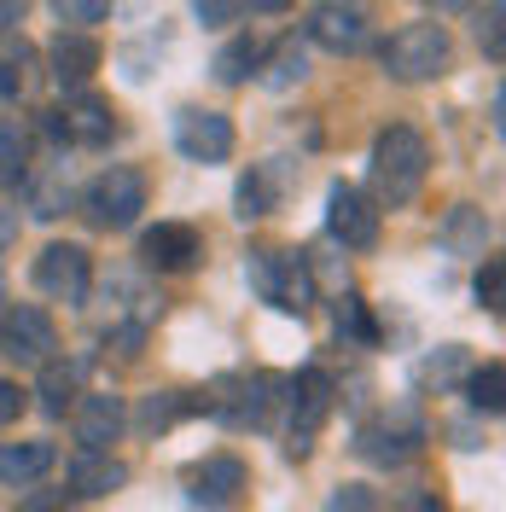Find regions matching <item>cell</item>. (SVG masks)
I'll use <instances>...</instances> for the list:
<instances>
[{
	"mask_svg": "<svg viewBox=\"0 0 506 512\" xmlns=\"http://www.w3.org/2000/svg\"><path fill=\"white\" fill-rule=\"evenodd\" d=\"M448 64H454V41L443 24H408L384 41V70L396 82H437Z\"/></svg>",
	"mask_w": 506,
	"mask_h": 512,
	"instance_id": "cell-3",
	"label": "cell"
},
{
	"mask_svg": "<svg viewBox=\"0 0 506 512\" xmlns=\"http://www.w3.org/2000/svg\"><path fill=\"white\" fill-rule=\"evenodd\" d=\"M477 41H483V53L501 64V53H506V41H501V0H489V12L477 18Z\"/></svg>",
	"mask_w": 506,
	"mask_h": 512,
	"instance_id": "cell-35",
	"label": "cell"
},
{
	"mask_svg": "<svg viewBox=\"0 0 506 512\" xmlns=\"http://www.w3.org/2000/svg\"><path fill=\"white\" fill-rule=\"evenodd\" d=\"M477 303H483L489 315H501L506 309V262L501 256H489V262L477 268Z\"/></svg>",
	"mask_w": 506,
	"mask_h": 512,
	"instance_id": "cell-29",
	"label": "cell"
},
{
	"mask_svg": "<svg viewBox=\"0 0 506 512\" xmlns=\"http://www.w3.org/2000/svg\"><path fill=\"white\" fill-rule=\"evenodd\" d=\"M64 204H70V187H64V181H47V187H35V216H41V222L64 216Z\"/></svg>",
	"mask_w": 506,
	"mask_h": 512,
	"instance_id": "cell-36",
	"label": "cell"
},
{
	"mask_svg": "<svg viewBox=\"0 0 506 512\" xmlns=\"http://www.w3.org/2000/svg\"><path fill=\"white\" fill-rule=\"evenodd\" d=\"M233 204H239V216H245V222L268 216V210H274V175H268V169H251V175H239V192H233Z\"/></svg>",
	"mask_w": 506,
	"mask_h": 512,
	"instance_id": "cell-26",
	"label": "cell"
},
{
	"mask_svg": "<svg viewBox=\"0 0 506 512\" xmlns=\"http://www.w3.org/2000/svg\"><path fill=\"white\" fill-rule=\"evenodd\" d=\"M53 472V443H0V489H30Z\"/></svg>",
	"mask_w": 506,
	"mask_h": 512,
	"instance_id": "cell-18",
	"label": "cell"
},
{
	"mask_svg": "<svg viewBox=\"0 0 506 512\" xmlns=\"http://www.w3.org/2000/svg\"><path fill=\"white\" fill-rule=\"evenodd\" d=\"M94 286V256L82 245H47L35 256V291L53 303H82Z\"/></svg>",
	"mask_w": 506,
	"mask_h": 512,
	"instance_id": "cell-8",
	"label": "cell"
},
{
	"mask_svg": "<svg viewBox=\"0 0 506 512\" xmlns=\"http://www.w3.org/2000/svg\"><path fill=\"white\" fill-rule=\"evenodd\" d=\"M53 350H59V326L47 320V309H35V303L0 309V355L6 361H47Z\"/></svg>",
	"mask_w": 506,
	"mask_h": 512,
	"instance_id": "cell-9",
	"label": "cell"
},
{
	"mask_svg": "<svg viewBox=\"0 0 506 512\" xmlns=\"http://www.w3.org/2000/svg\"><path fill=\"white\" fill-rule=\"evenodd\" d=\"M30 88V47H6L0 53V99L24 94Z\"/></svg>",
	"mask_w": 506,
	"mask_h": 512,
	"instance_id": "cell-30",
	"label": "cell"
},
{
	"mask_svg": "<svg viewBox=\"0 0 506 512\" xmlns=\"http://www.w3.org/2000/svg\"><path fill=\"white\" fill-rule=\"evenodd\" d=\"M175 146L192 163H227L233 158V123H227L222 111L187 105V111H175Z\"/></svg>",
	"mask_w": 506,
	"mask_h": 512,
	"instance_id": "cell-11",
	"label": "cell"
},
{
	"mask_svg": "<svg viewBox=\"0 0 506 512\" xmlns=\"http://www.w3.org/2000/svg\"><path fill=\"white\" fill-rule=\"evenodd\" d=\"M274 390H280V379H268V373H233V379H222L204 396V414H216L222 425H233V431H251V425H262L268 408L280 402Z\"/></svg>",
	"mask_w": 506,
	"mask_h": 512,
	"instance_id": "cell-5",
	"label": "cell"
},
{
	"mask_svg": "<svg viewBox=\"0 0 506 512\" xmlns=\"http://www.w3.org/2000/svg\"><path fill=\"white\" fill-rule=\"evenodd\" d=\"M123 483H128V466H123V460H111L105 448H88V454H76V460H70V489H76V495H88V501L117 495Z\"/></svg>",
	"mask_w": 506,
	"mask_h": 512,
	"instance_id": "cell-17",
	"label": "cell"
},
{
	"mask_svg": "<svg viewBox=\"0 0 506 512\" xmlns=\"http://www.w3.org/2000/svg\"><path fill=\"white\" fill-rule=\"evenodd\" d=\"M123 431V402L117 396H82L76 402V437L88 448H111Z\"/></svg>",
	"mask_w": 506,
	"mask_h": 512,
	"instance_id": "cell-19",
	"label": "cell"
},
{
	"mask_svg": "<svg viewBox=\"0 0 506 512\" xmlns=\"http://www.w3.org/2000/svg\"><path fill=\"white\" fill-rule=\"evenodd\" d=\"M326 227H332V239H338L344 251H373L384 222H379L373 198L361 187H332L326 192Z\"/></svg>",
	"mask_w": 506,
	"mask_h": 512,
	"instance_id": "cell-10",
	"label": "cell"
},
{
	"mask_svg": "<svg viewBox=\"0 0 506 512\" xmlns=\"http://www.w3.org/2000/svg\"><path fill=\"white\" fill-rule=\"evenodd\" d=\"M443 239L454 245V251H483V239H489V222H483V210H472V204H454V210H448Z\"/></svg>",
	"mask_w": 506,
	"mask_h": 512,
	"instance_id": "cell-25",
	"label": "cell"
},
{
	"mask_svg": "<svg viewBox=\"0 0 506 512\" xmlns=\"http://www.w3.org/2000/svg\"><path fill=\"white\" fill-rule=\"evenodd\" d=\"M187 489L198 507L222 512L239 501V489H245V460L239 454H216V460H204V466H192L187 472Z\"/></svg>",
	"mask_w": 506,
	"mask_h": 512,
	"instance_id": "cell-14",
	"label": "cell"
},
{
	"mask_svg": "<svg viewBox=\"0 0 506 512\" xmlns=\"http://www.w3.org/2000/svg\"><path fill=\"white\" fill-rule=\"evenodd\" d=\"M47 59H53L59 88H82V82L99 70V41L94 35H82V30H59L53 35V47H47Z\"/></svg>",
	"mask_w": 506,
	"mask_h": 512,
	"instance_id": "cell-16",
	"label": "cell"
},
{
	"mask_svg": "<svg viewBox=\"0 0 506 512\" xmlns=\"http://www.w3.org/2000/svg\"><path fill=\"white\" fill-rule=\"evenodd\" d=\"M198 256H204V239L187 222H158L140 233V262L158 274H187V268H198Z\"/></svg>",
	"mask_w": 506,
	"mask_h": 512,
	"instance_id": "cell-13",
	"label": "cell"
},
{
	"mask_svg": "<svg viewBox=\"0 0 506 512\" xmlns=\"http://www.w3.org/2000/svg\"><path fill=\"white\" fill-rule=\"evenodd\" d=\"M12 245H18V210L0 204V251H12Z\"/></svg>",
	"mask_w": 506,
	"mask_h": 512,
	"instance_id": "cell-39",
	"label": "cell"
},
{
	"mask_svg": "<svg viewBox=\"0 0 506 512\" xmlns=\"http://www.w3.org/2000/svg\"><path fill=\"white\" fill-rule=\"evenodd\" d=\"M466 396H472L477 414H501V408H506V367H501V361L472 367V373H466Z\"/></svg>",
	"mask_w": 506,
	"mask_h": 512,
	"instance_id": "cell-23",
	"label": "cell"
},
{
	"mask_svg": "<svg viewBox=\"0 0 506 512\" xmlns=\"http://www.w3.org/2000/svg\"><path fill=\"white\" fill-rule=\"evenodd\" d=\"M338 338H355V344H373L379 338V326H373L361 297H338Z\"/></svg>",
	"mask_w": 506,
	"mask_h": 512,
	"instance_id": "cell-28",
	"label": "cell"
},
{
	"mask_svg": "<svg viewBox=\"0 0 506 512\" xmlns=\"http://www.w3.org/2000/svg\"><path fill=\"white\" fill-rule=\"evenodd\" d=\"M256 76H262V88L285 94V88H297V82L309 76V59H303V47H297V41H285V47H274V53H262Z\"/></svg>",
	"mask_w": 506,
	"mask_h": 512,
	"instance_id": "cell-20",
	"label": "cell"
},
{
	"mask_svg": "<svg viewBox=\"0 0 506 512\" xmlns=\"http://www.w3.org/2000/svg\"><path fill=\"white\" fill-rule=\"evenodd\" d=\"M187 408H192V402H181V390H163V396H152V402H146L140 425H146V431H163V425H175Z\"/></svg>",
	"mask_w": 506,
	"mask_h": 512,
	"instance_id": "cell-31",
	"label": "cell"
},
{
	"mask_svg": "<svg viewBox=\"0 0 506 512\" xmlns=\"http://www.w3.org/2000/svg\"><path fill=\"white\" fill-rule=\"evenodd\" d=\"M326 512H379V495L367 483H344V489H332Z\"/></svg>",
	"mask_w": 506,
	"mask_h": 512,
	"instance_id": "cell-33",
	"label": "cell"
},
{
	"mask_svg": "<svg viewBox=\"0 0 506 512\" xmlns=\"http://www.w3.org/2000/svg\"><path fill=\"white\" fill-rule=\"evenodd\" d=\"M425 175H431V146H425L419 128L396 123V128H384L379 140H373V187H379L384 210L413 204L419 187H425Z\"/></svg>",
	"mask_w": 506,
	"mask_h": 512,
	"instance_id": "cell-1",
	"label": "cell"
},
{
	"mask_svg": "<svg viewBox=\"0 0 506 512\" xmlns=\"http://www.w3.org/2000/svg\"><path fill=\"white\" fill-rule=\"evenodd\" d=\"M256 64H262V41L256 35H239V41H227L222 53H216V76L233 88V82H251Z\"/></svg>",
	"mask_w": 506,
	"mask_h": 512,
	"instance_id": "cell-22",
	"label": "cell"
},
{
	"mask_svg": "<svg viewBox=\"0 0 506 512\" xmlns=\"http://www.w3.org/2000/svg\"><path fill=\"white\" fill-rule=\"evenodd\" d=\"M41 408L59 419L64 408H76V384H82V367H59V361H41Z\"/></svg>",
	"mask_w": 506,
	"mask_h": 512,
	"instance_id": "cell-24",
	"label": "cell"
},
{
	"mask_svg": "<svg viewBox=\"0 0 506 512\" xmlns=\"http://www.w3.org/2000/svg\"><path fill=\"white\" fill-rule=\"evenodd\" d=\"M431 6H437V12H460V6H466V0H431Z\"/></svg>",
	"mask_w": 506,
	"mask_h": 512,
	"instance_id": "cell-43",
	"label": "cell"
},
{
	"mask_svg": "<svg viewBox=\"0 0 506 512\" xmlns=\"http://www.w3.org/2000/svg\"><path fill=\"white\" fill-rule=\"evenodd\" d=\"M477 361L466 355V344H443L437 355H425V367H419V379L437 384V390H454V384H466V373H472Z\"/></svg>",
	"mask_w": 506,
	"mask_h": 512,
	"instance_id": "cell-21",
	"label": "cell"
},
{
	"mask_svg": "<svg viewBox=\"0 0 506 512\" xmlns=\"http://www.w3.org/2000/svg\"><path fill=\"white\" fill-rule=\"evenodd\" d=\"M425 437V425L413 419V408H402L396 419H379V425H367L361 431V454L367 460H379V466H396V460H408V448Z\"/></svg>",
	"mask_w": 506,
	"mask_h": 512,
	"instance_id": "cell-15",
	"label": "cell"
},
{
	"mask_svg": "<svg viewBox=\"0 0 506 512\" xmlns=\"http://www.w3.org/2000/svg\"><path fill=\"white\" fill-rule=\"evenodd\" d=\"M18 512H64V495H53V489H41V495H30Z\"/></svg>",
	"mask_w": 506,
	"mask_h": 512,
	"instance_id": "cell-38",
	"label": "cell"
},
{
	"mask_svg": "<svg viewBox=\"0 0 506 512\" xmlns=\"http://www.w3.org/2000/svg\"><path fill=\"white\" fill-rule=\"evenodd\" d=\"M24 163H30V140L18 123H0V187L24 181Z\"/></svg>",
	"mask_w": 506,
	"mask_h": 512,
	"instance_id": "cell-27",
	"label": "cell"
},
{
	"mask_svg": "<svg viewBox=\"0 0 506 512\" xmlns=\"http://www.w3.org/2000/svg\"><path fill=\"white\" fill-rule=\"evenodd\" d=\"M251 286L262 303H274L280 315H309L315 309V274L303 251H251Z\"/></svg>",
	"mask_w": 506,
	"mask_h": 512,
	"instance_id": "cell-2",
	"label": "cell"
},
{
	"mask_svg": "<svg viewBox=\"0 0 506 512\" xmlns=\"http://www.w3.org/2000/svg\"><path fill=\"white\" fill-rule=\"evenodd\" d=\"M192 12H198L204 30H222V24H239L245 18V0H192Z\"/></svg>",
	"mask_w": 506,
	"mask_h": 512,
	"instance_id": "cell-32",
	"label": "cell"
},
{
	"mask_svg": "<svg viewBox=\"0 0 506 512\" xmlns=\"http://www.w3.org/2000/svg\"><path fill=\"white\" fill-rule=\"evenodd\" d=\"M140 210H146V175L128 169V163L105 169V175L88 181V192H82V216H88L94 227H105V233L134 227L140 222Z\"/></svg>",
	"mask_w": 506,
	"mask_h": 512,
	"instance_id": "cell-4",
	"label": "cell"
},
{
	"mask_svg": "<svg viewBox=\"0 0 506 512\" xmlns=\"http://www.w3.org/2000/svg\"><path fill=\"white\" fill-rule=\"evenodd\" d=\"M408 512H443V507H437L431 495H419V501H408Z\"/></svg>",
	"mask_w": 506,
	"mask_h": 512,
	"instance_id": "cell-42",
	"label": "cell"
},
{
	"mask_svg": "<svg viewBox=\"0 0 506 512\" xmlns=\"http://www.w3.org/2000/svg\"><path fill=\"white\" fill-rule=\"evenodd\" d=\"M47 123H53V134H64L70 146H88V152L117 140V111L99 94H76L64 111H47Z\"/></svg>",
	"mask_w": 506,
	"mask_h": 512,
	"instance_id": "cell-12",
	"label": "cell"
},
{
	"mask_svg": "<svg viewBox=\"0 0 506 512\" xmlns=\"http://www.w3.org/2000/svg\"><path fill=\"white\" fill-rule=\"evenodd\" d=\"M24 6H30V0H0V30H12V24L24 18Z\"/></svg>",
	"mask_w": 506,
	"mask_h": 512,
	"instance_id": "cell-40",
	"label": "cell"
},
{
	"mask_svg": "<svg viewBox=\"0 0 506 512\" xmlns=\"http://www.w3.org/2000/svg\"><path fill=\"white\" fill-rule=\"evenodd\" d=\"M245 12H268L274 18V12H291V0H245Z\"/></svg>",
	"mask_w": 506,
	"mask_h": 512,
	"instance_id": "cell-41",
	"label": "cell"
},
{
	"mask_svg": "<svg viewBox=\"0 0 506 512\" xmlns=\"http://www.w3.org/2000/svg\"><path fill=\"white\" fill-rule=\"evenodd\" d=\"M24 396H30V390H18L12 379H0V425H18V414H24Z\"/></svg>",
	"mask_w": 506,
	"mask_h": 512,
	"instance_id": "cell-37",
	"label": "cell"
},
{
	"mask_svg": "<svg viewBox=\"0 0 506 512\" xmlns=\"http://www.w3.org/2000/svg\"><path fill=\"white\" fill-rule=\"evenodd\" d=\"M373 35V6L367 0H315L309 12V41L326 53H361Z\"/></svg>",
	"mask_w": 506,
	"mask_h": 512,
	"instance_id": "cell-7",
	"label": "cell"
},
{
	"mask_svg": "<svg viewBox=\"0 0 506 512\" xmlns=\"http://www.w3.org/2000/svg\"><path fill=\"white\" fill-rule=\"evenodd\" d=\"M53 12H59L64 24L82 30V24H99V18L111 12V0H53Z\"/></svg>",
	"mask_w": 506,
	"mask_h": 512,
	"instance_id": "cell-34",
	"label": "cell"
},
{
	"mask_svg": "<svg viewBox=\"0 0 506 512\" xmlns=\"http://www.w3.org/2000/svg\"><path fill=\"white\" fill-rule=\"evenodd\" d=\"M291 396V425H285V454L291 460H303L309 448H315V437H320V425H326V414H332V379L320 373V367H303L297 379L285 384Z\"/></svg>",
	"mask_w": 506,
	"mask_h": 512,
	"instance_id": "cell-6",
	"label": "cell"
}]
</instances>
